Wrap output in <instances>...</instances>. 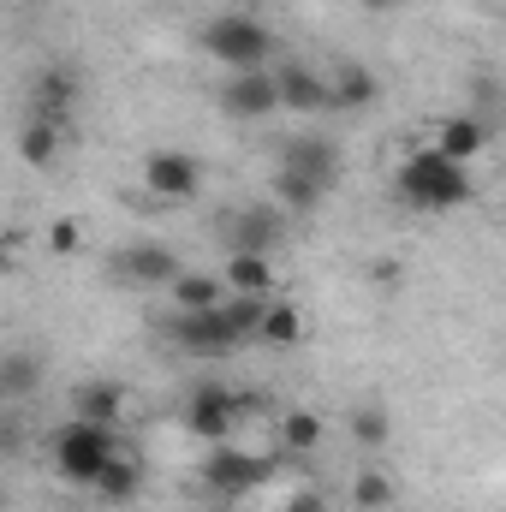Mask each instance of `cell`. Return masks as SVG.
Returning <instances> with one entry per match:
<instances>
[{"mask_svg": "<svg viewBox=\"0 0 506 512\" xmlns=\"http://www.w3.org/2000/svg\"><path fill=\"white\" fill-rule=\"evenodd\" d=\"M393 191H399L405 209H423V215H447V209H459V203L477 197L465 161H447L441 149H417V155H405L399 173H393Z\"/></svg>", "mask_w": 506, "mask_h": 512, "instance_id": "1", "label": "cell"}, {"mask_svg": "<svg viewBox=\"0 0 506 512\" xmlns=\"http://www.w3.org/2000/svg\"><path fill=\"white\" fill-rule=\"evenodd\" d=\"M203 54L215 60V66H227V72H262L268 66V54H274V30L251 18V12H221V18H209L203 24Z\"/></svg>", "mask_w": 506, "mask_h": 512, "instance_id": "2", "label": "cell"}, {"mask_svg": "<svg viewBox=\"0 0 506 512\" xmlns=\"http://www.w3.org/2000/svg\"><path fill=\"white\" fill-rule=\"evenodd\" d=\"M54 465H60V477H72V483H96V471L108 465V459H120L126 447H120V429L114 423H90V417H72L66 429H54Z\"/></svg>", "mask_w": 506, "mask_h": 512, "instance_id": "3", "label": "cell"}, {"mask_svg": "<svg viewBox=\"0 0 506 512\" xmlns=\"http://www.w3.org/2000/svg\"><path fill=\"white\" fill-rule=\"evenodd\" d=\"M245 399L251 393H233V387H191V399H185V429L197 435V441H209V447H221V441H233V429H239V417H245Z\"/></svg>", "mask_w": 506, "mask_h": 512, "instance_id": "4", "label": "cell"}, {"mask_svg": "<svg viewBox=\"0 0 506 512\" xmlns=\"http://www.w3.org/2000/svg\"><path fill=\"white\" fill-rule=\"evenodd\" d=\"M167 334H173V346L191 352V358H233V352L245 346V334L227 322L221 304H215V310H179Z\"/></svg>", "mask_w": 506, "mask_h": 512, "instance_id": "5", "label": "cell"}, {"mask_svg": "<svg viewBox=\"0 0 506 512\" xmlns=\"http://www.w3.org/2000/svg\"><path fill=\"white\" fill-rule=\"evenodd\" d=\"M143 185L161 203H191L203 191V161L185 155V149H149L143 155Z\"/></svg>", "mask_w": 506, "mask_h": 512, "instance_id": "6", "label": "cell"}, {"mask_svg": "<svg viewBox=\"0 0 506 512\" xmlns=\"http://www.w3.org/2000/svg\"><path fill=\"white\" fill-rule=\"evenodd\" d=\"M262 483H268V459H256V453L233 447V441L209 447V459H203V489L209 495H251Z\"/></svg>", "mask_w": 506, "mask_h": 512, "instance_id": "7", "label": "cell"}, {"mask_svg": "<svg viewBox=\"0 0 506 512\" xmlns=\"http://www.w3.org/2000/svg\"><path fill=\"white\" fill-rule=\"evenodd\" d=\"M280 108L286 102H280L274 66H262V72H227V84H221V114L227 120H268Z\"/></svg>", "mask_w": 506, "mask_h": 512, "instance_id": "8", "label": "cell"}, {"mask_svg": "<svg viewBox=\"0 0 506 512\" xmlns=\"http://www.w3.org/2000/svg\"><path fill=\"white\" fill-rule=\"evenodd\" d=\"M286 239V209L280 203H251V209H233L221 221V245L227 251H274Z\"/></svg>", "mask_w": 506, "mask_h": 512, "instance_id": "9", "label": "cell"}, {"mask_svg": "<svg viewBox=\"0 0 506 512\" xmlns=\"http://www.w3.org/2000/svg\"><path fill=\"white\" fill-rule=\"evenodd\" d=\"M274 84H280L286 114H322V108H334L328 78H322L316 66H304V60H280V66H274Z\"/></svg>", "mask_w": 506, "mask_h": 512, "instance_id": "10", "label": "cell"}, {"mask_svg": "<svg viewBox=\"0 0 506 512\" xmlns=\"http://www.w3.org/2000/svg\"><path fill=\"white\" fill-rule=\"evenodd\" d=\"M280 167L310 173V179H322V185L334 191V179H340V143H334V137H322V131L286 137V143H280Z\"/></svg>", "mask_w": 506, "mask_h": 512, "instance_id": "11", "label": "cell"}, {"mask_svg": "<svg viewBox=\"0 0 506 512\" xmlns=\"http://www.w3.org/2000/svg\"><path fill=\"white\" fill-rule=\"evenodd\" d=\"M120 274H126L131 286H173L185 268H179V256L167 251V245L143 239V245H126L120 251Z\"/></svg>", "mask_w": 506, "mask_h": 512, "instance_id": "12", "label": "cell"}, {"mask_svg": "<svg viewBox=\"0 0 506 512\" xmlns=\"http://www.w3.org/2000/svg\"><path fill=\"white\" fill-rule=\"evenodd\" d=\"M429 149H441L447 161H477L483 149H489V120L483 114H447L441 126H435V143Z\"/></svg>", "mask_w": 506, "mask_h": 512, "instance_id": "13", "label": "cell"}, {"mask_svg": "<svg viewBox=\"0 0 506 512\" xmlns=\"http://www.w3.org/2000/svg\"><path fill=\"white\" fill-rule=\"evenodd\" d=\"M72 102H78V78H72L66 66H48V72L36 78V90H30V120H48V126H66V114H72Z\"/></svg>", "mask_w": 506, "mask_h": 512, "instance_id": "14", "label": "cell"}, {"mask_svg": "<svg viewBox=\"0 0 506 512\" xmlns=\"http://www.w3.org/2000/svg\"><path fill=\"white\" fill-rule=\"evenodd\" d=\"M328 90H334V114H358V108H370V102L381 96L376 72H370L364 60H334Z\"/></svg>", "mask_w": 506, "mask_h": 512, "instance_id": "15", "label": "cell"}, {"mask_svg": "<svg viewBox=\"0 0 506 512\" xmlns=\"http://www.w3.org/2000/svg\"><path fill=\"white\" fill-rule=\"evenodd\" d=\"M221 280H227V292H239V298H274V262L262 251H227Z\"/></svg>", "mask_w": 506, "mask_h": 512, "instance_id": "16", "label": "cell"}, {"mask_svg": "<svg viewBox=\"0 0 506 512\" xmlns=\"http://www.w3.org/2000/svg\"><path fill=\"white\" fill-rule=\"evenodd\" d=\"M90 495L102 501V507H126V501H137L143 495V465L137 459H108L102 471H96V483H90Z\"/></svg>", "mask_w": 506, "mask_h": 512, "instance_id": "17", "label": "cell"}, {"mask_svg": "<svg viewBox=\"0 0 506 512\" xmlns=\"http://www.w3.org/2000/svg\"><path fill=\"white\" fill-rule=\"evenodd\" d=\"M328 197V185L322 179H310V173H292V167H274V203L286 209V215H316V203Z\"/></svg>", "mask_w": 506, "mask_h": 512, "instance_id": "18", "label": "cell"}, {"mask_svg": "<svg viewBox=\"0 0 506 512\" xmlns=\"http://www.w3.org/2000/svg\"><path fill=\"white\" fill-rule=\"evenodd\" d=\"M256 340H262V346H274V352H292V346L304 340V310H298V304H286V298H268Z\"/></svg>", "mask_w": 506, "mask_h": 512, "instance_id": "19", "label": "cell"}, {"mask_svg": "<svg viewBox=\"0 0 506 512\" xmlns=\"http://www.w3.org/2000/svg\"><path fill=\"white\" fill-rule=\"evenodd\" d=\"M126 411V387L120 382H84L72 393V417H90V423H120Z\"/></svg>", "mask_w": 506, "mask_h": 512, "instance_id": "20", "label": "cell"}, {"mask_svg": "<svg viewBox=\"0 0 506 512\" xmlns=\"http://www.w3.org/2000/svg\"><path fill=\"white\" fill-rule=\"evenodd\" d=\"M227 298H233V292H227L221 274H197V268H191V274L173 280V304H179V310H215V304H227Z\"/></svg>", "mask_w": 506, "mask_h": 512, "instance_id": "21", "label": "cell"}, {"mask_svg": "<svg viewBox=\"0 0 506 512\" xmlns=\"http://www.w3.org/2000/svg\"><path fill=\"white\" fill-rule=\"evenodd\" d=\"M387 435H393L387 405H381V399H358V405H352V441H358V447H387Z\"/></svg>", "mask_w": 506, "mask_h": 512, "instance_id": "22", "label": "cell"}, {"mask_svg": "<svg viewBox=\"0 0 506 512\" xmlns=\"http://www.w3.org/2000/svg\"><path fill=\"white\" fill-rule=\"evenodd\" d=\"M18 155H24L30 167H54V161H60V126L30 120V126L18 131Z\"/></svg>", "mask_w": 506, "mask_h": 512, "instance_id": "23", "label": "cell"}, {"mask_svg": "<svg viewBox=\"0 0 506 512\" xmlns=\"http://www.w3.org/2000/svg\"><path fill=\"white\" fill-rule=\"evenodd\" d=\"M280 447H286V453H316V447H322V417H316V411H286Z\"/></svg>", "mask_w": 506, "mask_h": 512, "instance_id": "24", "label": "cell"}, {"mask_svg": "<svg viewBox=\"0 0 506 512\" xmlns=\"http://www.w3.org/2000/svg\"><path fill=\"white\" fill-rule=\"evenodd\" d=\"M36 376H42V370H36L30 352H6V358H0V393H6V399H30V393H36Z\"/></svg>", "mask_w": 506, "mask_h": 512, "instance_id": "25", "label": "cell"}, {"mask_svg": "<svg viewBox=\"0 0 506 512\" xmlns=\"http://www.w3.org/2000/svg\"><path fill=\"white\" fill-rule=\"evenodd\" d=\"M352 507L358 512H387L393 507V477H387V471H358V483H352Z\"/></svg>", "mask_w": 506, "mask_h": 512, "instance_id": "26", "label": "cell"}, {"mask_svg": "<svg viewBox=\"0 0 506 512\" xmlns=\"http://www.w3.org/2000/svg\"><path fill=\"white\" fill-rule=\"evenodd\" d=\"M48 251L72 256V251H78V227H72V221H54V227H48Z\"/></svg>", "mask_w": 506, "mask_h": 512, "instance_id": "27", "label": "cell"}, {"mask_svg": "<svg viewBox=\"0 0 506 512\" xmlns=\"http://www.w3.org/2000/svg\"><path fill=\"white\" fill-rule=\"evenodd\" d=\"M286 512H328V501H322L316 489H292V495H286Z\"/></svg>", "mask_w": 506, "mask_h": 512, "instance_id": "28", "label": "cell"}, {"mask_svg": "<svg viewBox=\"0 0 506 512\" xmlns=\"http://www.w3.org/2000/svg\"><path fill=\"white\" fill-rule=\"evenodd\" d=\"M364 6H370V12H393V6H399V0H364Z\"/></svg>", "mask_w": 506, "mask_h": 512, "instance_id": "29", "label": "cell"}, {"mask_svg": "<svg viewBox=\"0 0 506 512\" xmlns=\"http://www.w3.org/2000/svg\"><path fill=\"white\" fill-rule=\"evenodd\" d=\"M24 6H42V0H24Z\"/></svg>", "mask_w": 506, "mask_h": 512, "instance_id": "30", "label": "cell"}]
</instances>
